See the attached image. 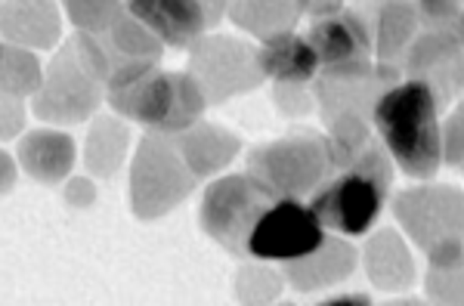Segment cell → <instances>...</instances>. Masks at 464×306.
I'll return each instance as SVG.
<instances>
[{"instance_id":"4","label":"cell","mask_w":464,"mask_h":306,"mask_svg":"<svg viewBox=\"0 0 464 306\" xmlns=\"http://www.w3.org/2000/svg\"><path fill=\"white\" fill-rule=\"evenodd\" d=\"M245 170L257 174L276 196L306 198L338 174L332 143L325 133L295 130L285 137L251 148L245 158Z\"/></svg>"},{"instance_id":"3","label":"cell","mask_w":464,"mask_h":306,"mask_svg":"<svg viewBox=\"0 0 464 306\" xmlns=\"http://www.w3.org/2000/svg\"><path fill=\"white\" fill-rule=\"evenodd\" d=\"M106 100L115 115L143 124L149 133H161V137H177V133L189 130L211 106L201 84L189 72L161 69H152L127 87L109 91Z\"/></svg>"},{"instance_id":"36","label":"cell","mask_w":464,"mask_h":306,"mask_svg":"<svg viewBox=\"0 0 464 306\" xmlns=\"http://www.w3.org/2000/svg\"><path fill=\"white\" fill-rule=\"evenodd\" d=\"M325 303H372V297L365 294H338V297H325Z\"/></svg>"},{"instance_id":"2","label":"cell","mask_w":464,"mask_h":306,"mask_svg":"<svg viewBox=\"0 0 464 306\" xmlns=\"http://www.w3.org/2000/svg\"><path fill=\"white\" fill-rule=\"evenodd\" d=\"M393 183V158L381 139H372L353 164L341 167L316 196L310 198L313 211L328 233L347 238L372 233L381 211L387 205V192Z\"/></svg>"},{"instance_id":"20","label":"cell","mask_w":464,"mask_h":306,"mask_svg":"<svg viewBox=\"0 0 464 306\" xmlns=\"http://www.w3.org/2000/svg\"><path fill=\"white\" fill-rule=\"evenodd\" d=\"M304 13L306 0H229L227 4V16L232 25H238L257 41L295 28V22Z\"/></svg>"},{"instance_id":"30","label":"cell","mask_w":464,"mask_h":306,"mask_svg":"<svg viewBox=\"0 0 464 306\" xmlns=\"http://www.w3.org/2000/svg\"><path fill=\"white\" fill-rule=\"evenodd\" d=\"M4 143H10L13 137H19L22 127H25V106H22V100H16V96H4Z\"/></svg>"},{"instance_id":"13","label":"cell","mask_w":464,"mask_h":306,"mask_svg":"<svg viewBox=\"0 0 464 306\" xmlns=\"http://www.w3.org/2000/svg\"><path fill=\"white\" fill-rule=\"evenodd\" d=\"M359 266V251L356 244L347 242V235L328 233L325 242L316 251H310L306 257L288 260L282 263V275L295 291L301 294H313V291H325L332 285H341Z\"/></svg>"},{"instance_id":"31","label":"cell","mask_w":464,"mask_h":306,"mask_svg":"<svg viewBox=\"0 0 464 306\" xmlns=\"http://www.w3.org/2000/svg\"><path fill=\"white\" fill-rule=\"evenodd\" d=\"M93 198H96V189L87 177H74V180H69V189H65V201H69V205L84 207V205H93Z\"/></svg>"},{"instance_id":"16","label":"cell","mask_w":464,"mask_h":306,"mask_svg":"<svg viewBox=\"0 0 464 306\" xmlns=\"http://www.w3.org/2000/svg\"><path fill=\"white\" fill-rule=\"evenodd\" d=\"M365 266V275L378 291H391V294H402L415 285L418 266L415 253H411L406 235L396 229H378L369 235L362 253H359Z\"/></svg>"},{"instance_id":"27","label":"cell","mask_w":464,"mask_h":306,"mask_svg":"<svg viewBox=\"0 0 464 306\" xmlns=\"http://www.w3.org/2000/svg\"><path fill=\"white\" fill-rule=\"evenodd\" d=\"M443 164L464 167V118L459 111H452L443 121Z\"/></svg>"},{"instance_id":"37","label":"cell","mask_w":464,"mask_h":306,"mask_svg":"<svg viewBox=\"0 0 464 306\" xmlns=\"http://www.w3.org/2000/svg\"><path fill=\"white\" fill-rule=\"evenodd\" d=\"M455 111H459V115H461V118H464V100H461V102H459V109H455Z\"/></svg>"},{"instance_id":"26","label":"cell","mask_w":464,"mask_h":306,"mask_svg":"<svg viewBox=\"0 0 464 306\" xmlns=\"http://www.w3.org/2000/svg\"><path fill=\"white\" fill-rule=\"evenodd\" d=\"M428 294L433 301H464V263L452 266V270H430L428 275Z\"/></svg>"},{"instance_id":"10","label":"cell","mask_w":464,"mask_h":306,"mask_svg":"<svg viewBox=\"0 0 464 306\" xmlns=\"http://www.w3.org/2000/svg\"><path fill=\"white\" fill-rule=\"evenodd\" d=\"M393 216L409 242L428 251L443 238H464V192L459 186L421 180L393 198Z\"/></svg>"},{"instance_id":"22","label":"cell","mask_w":464,"mask_h":306,"mask_svg":"<svg viewBox=\"0 0 464 306\" xmlns=\"http://www.w3.org/2000/svg\"><path fill=\"white\" fill-rule=\"evenodd\" d=\"M421 25L415 0H384L375 22V53L381 62H393L396 56L409 53Z\"/></svg>"},{"instance_id":"25","label":"cell","mask_w":464,"mask_h":306,"mask_svg":"<svg viewBox=\"0 0 464 306\" xmlns=\"http://www.w3.org/2000/svg\"><path fill=\"white\" fill-rule=\"evenodd\" d=\"M63 10L74 25V32L102 34L121 16L124 4L121 0H63Z\"/></svg>"},{"instance_id":"6","label":"cell","mask_w":464,"mask_h":306,"mask_svg":"<svg viewBox=\"0 0 464 306\" xmlns=\"http://www.w3.org/2000/svg\"><path fill=\"white\" fill-rule=\"evenodd\" d=\"M279 198L257 174H223L208 183L198 207V223L205 235L223 251L245 257L254 223Z\"/></svg>"},{"instance_id":"21","label":"cell","mask_w":464,"mask_h":306,"mask_svg":"<svg viewBox=\"0 0 464 306\" xmlns=\"http://www.w3.org/2000/svg\"><path fill=\"white\" fill-rule=\"evenodd\" d=\"M127 118H96L93 127L87 130L84 143V164L93 177L100 180H111L118 174V167L127 158V148H130V127L124 124Z\"/></svg>"},{"instance_id":"33","label":"cell","mask_w":464,"mask_h":306,"mask_svg":"<svg viewBox=\"0 0 464 306\" xmlns=\"http://www.w3.org/2000/svg\"><path fill=\"white\" fill-rule=\"evenodd\" d=\"M198 4H201V10H205V16H208V25H217V22L227 16L229 0H198Z\"/></svg>"},{"instance_id":"12","label":"cell","mask_w":464,"mask_h":306,"mask_svg":"<svg viewBox=\"0 0 464 306\" xmlns=\"http://www.w3.org/2000/svg\"><path fill=\"white\" fill-rule=\"evenodd\" d=\"M306 41L316 50L322 69L365 62V59H372V50H375V37H372L369 25L353 10L313 19V25L306 28Z\"/></svg>"},{"instance_id":"35","label":"cell","mask_w":464,"mask_h":306,"mask_svg":"<svg viewBox=\"0 0 464 306\" xmlns=\"http://www.w3.org/2000/svg\"><path fill=\"white\" fill-rule=\"evenodd\" d=\"M449 32H452L455 37H459V43L464 47V4L459 6V13L452 16V22H449Z\"/></svg>"},{"instance_id":"11","label":"cell","mask_w":464,"mask_h":306,"mask_svg":"<svg viewBox=\"0 0 464 306\" xmlns=\"http://www.w3.org/2000/svg\"><path fill=\"white\" fill-rule=\"evenodd\" d=\"M406 72L409 78L430 84L440 109H443L464 87V47L452 32H440V28L424 32L409 47Z\"/></svg>"},{"instance_id":"24","label":"cell","mask_w":464,"mask_h":306,"mask_svg":"<svg viewBox=\"0 0 464 306\" xmlns=\"http://www.w3.org/2000/svg\"><path fill=\"white\" fill-rule=\"evenodd\" d=\"M285 275L269 270L266 260H257L251 266H242L236 275V297L242 303H269L282 294Z\"/></svg>"},{"instance_id":"32","label":"cell","mask_w":464,"mask_h":306,"mask_svg":"<svg viewBox=\"0 0 464 306\" xmlns=\"http://www.w3.org/2000/svg\"><path fill=\"white\" fill-rule=\"evenodd\" d=\"M343 10V0H306V16L322 19V16H334Z\"/></svg>"},{"instance_id":"17","label":"cell","mask_w":464,"mask_h":306,"mask_svg":"<svg viewBox=\"0 0 464 306\" xmlns=\"http://www.w3.org/2000/svg\"><path fill=\"white\" fill-rule=\"evenodd\" d=\"M19 167L32 177L34 183L56 186L69 180L78 148H74L72 133L59 130V127H37L28 130L16 146Z\"/></svg>"},{"instance_id":"8","label":"cell","mask_w":464,"mask_h":306,"mask_svg":"<svg viewBox=\"0 0 464 306\" xmlns=\"http://www.w3.org/2000/svg\"><path fill=\"white\" fill-rule=\"evenodd\" d=\"M106 93V84L84 69L69 43L50 59L41 91L32 96V111L44 124H84Z\"/></svg>"},{"instance_id":"23","label":"cell","mask_w":464,"mask_h":306,"mask_svg":"<svg viewBox=\"0 0 464 306\" xmlns=\"http://www.w3.org/2000/svg\"><path fill=\"white\" fill-rule=\"evenodd\" d=\"M0 69H4V96H16V100H32L41 91L44 74L47 69L37 59V50L19 47V43L4 41V56H0Z\"/></svg>"},{"instance_id":"14","label":"cell","mask_w":464,"mask_h":306,"mask_svg":"<svg viewBox=\"0 0 464 306\" xmlns=\"http://www.w3.org/2000/svg\"><path fill=\"white\" fill-rule=\"evenodd\" d=\"M124 6L174 50H192L211 28L198 0H124Z\"/></svg>"},{"instance_id":"7","label":"cell","mask_w":464,"mask_h":306,"mask_svg":"<svg viewBox=\"0 0 464 306\" xmlns=\"http://www.w3.org/2000/svg\"><path fill=\"white\" fill-rule=\"evenodd\" d=\"M189 74L201 84L208 102H229L264 84L257 47L229 34H205L189 50Z\"/></svg>"},{"instance_id":"19","label":"cell","mask_w":464,"mask_h":306,"mask_svg":"<svg viewBox=\"0 0 464 306\" xmlns=\"http://www.w3.org/2000/svg\"><path fill=\"white\" fill-rule=\"evenodd\" d=\"M174 143L198 180L201 177H217L220 170H227L229 164L238 158V152H242L238 133H232L229 127L214 124V121L192 124L189 130L177 133Z\"/></svg>"},{"instance_id":"1","label":"cell","mask_w":464,"mask_h":306,"mask_svg":"<svg viewBox=\"0 0 464 306\" xmlns=\"http://www.w3.org/2000/svg\"><path fill=\"white\" fill-rule=\"evenodd\" d=\"M372 124L393 164L411 180H430L443 167V124L430 84L396 81L378 96Z\"/></svg>"},{"instance_id":"18","label":"cell","mask_w":464,"mask_h":306,"mask_svg":"<svg viewBox=\"0 0 464 306\" xmlns=\"http://www.w3.org/2000/svg\"><path fill=\"white\" fill-rule=\"evenodd\" d=\"M4 41L28 50H53L63 37L56 0H4Z\"/></svg>"},{"instance_id":"15","label":"cell","mask_w":464,"mask_h":306,"mask_svg":"<svg viewBox=\"0 0 464 306\" xmlns=\"http://www.w3.org/2000/svg\"><path fill=\"white\" fill-rule=\"evenodd\" d=\"M257 62L264 78L276 81L282 87H304L313 84L322 72V62L306 41V34H297L295 28L279 34H269L257 47Z\"/></svg>"},{"instance_id":"29","label":"cell","mask_w":464,"mask_h":306,"mask_svg":"<svg viewBox=\"0 0 464 306\" xmlns=\"http://www.w3.org/2000/svg\"><path fill=\"white\" fill-rule=\"evenodd\" d=\"M461 4L464 0H415L418 13H421V22H430V25H437V28L449 25Z\"/></svg>"},{"instance_id":"9","label":"cell","mask_w":464,"mask_h":306,"mask_svg":"<svg viewBox=\"0 0 464 306\" xmlns=\"http://www.w3.org/2000/svg\"><path fill=\"white\" fill-rule=\"evenodd\" d=\"M328 229L313 211L310 201L279 196L260 214L248 238V257L266 260V263H288V260L306 257L325 242Z\"/></svg>"},{"instance_id":"28","label":"cell","mask_w":464,"mask_h":306,"mask_svg":"<svg viewBox=\"0 0 464 306\" xmlns=\"http://www.w3.org/2000/svg\"><path fill=\"white\" fill-rule=\"evenodd\" d=\"M424 253H428L430 270H452V266L464 263V238H443Z\"/></svg>"},{"instance_id":"5","label":"cell","mask_w":464,"mask_h":306,"mask_svg":"<svg viewBox=\"0 0 464 306\" xmlns=\"http://www.w3.org/2000/svg\"><path fill=\"white\" fill-rule=\"evenodd\" d=\"M198 177L183 161L174 137L146 133L130 161V211L137 220L155 223L174 214L192 196Z\"/></svg>"},{"instance_id":"34","label":"cell","mask_w":464,"mask_h":306,"mask_svg":"<svg viewBox=\"0 0 464 306\" xmlns=\"http://www.w3.org/2000/svg\"><path fill=\"white\" fill-rule=\"evenodd\" d=\"M16 164H19L16 155L4 152V196L13 189V177H16Z\"/></svg>"}]
</instances>
